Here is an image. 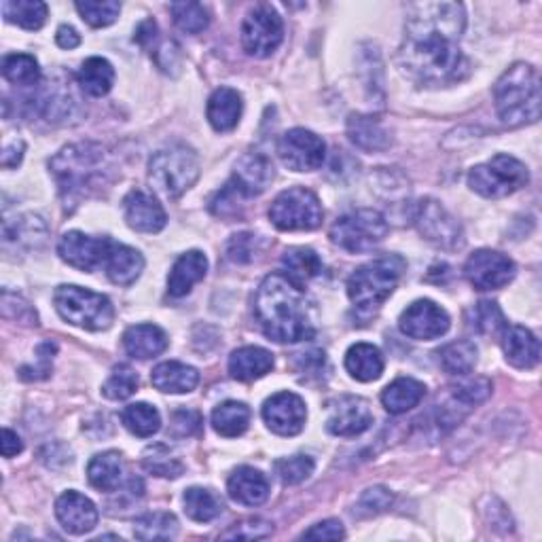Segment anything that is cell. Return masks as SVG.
I'll list each match as a JSON object with an SVG mask.
<instances>
[{
	"mask_svg": "<svg viewBox=\"0 0 542 542\" xmlns=\"http://www.w3.org/2000/svg\"><path fill=\"white\" fill-rule=\"evenodd\" d=\"M466 11L460 3L411 5L399 64L405 75L422 85H449L462 81L468 64L460 49Z\"/></svg>",
	"mask_w": 542,
	"mask_h": 542,
	"instance_id": "6da1fadb",
	"label": "cell"
},
{
	"mask_svg": "<svg viewBox=\"0 0 542 542\" xmlns=\"http://www.w3.org/2000/svg\"><path fill=\"white\" fill-rule=\"evenodd\" d=\"M255 316L263 333L278 343H299L314 337L303 288L284 274H271L263 280L255 299Z\"/></svg>",
	"mask_w": 542,
	"mask_h": 542,
	"instance_id": "7a4b0ae2",
	"label": "cell"
},
{
	"mask_svg": "<svg viewBox=\"0 0 542 542\" xmlns=\"http://www.w3.org/2000/svg\"><path fill=\"white\" fill-rule=\"evenodd\" d=\"M496 111L504 125L536 123L540 119V77L530 64H513L494 87Z\"/></svg>",
	"mask_w": 542,
	"mask_h": 542,
	"instance_id": "3957f363",
	"label": "cell"
},
{
	"mask_svg": "<svg viewBox=\"0 0 542 542\" xmlns=\"http://www.w3.org/2000/svg\"><path fill=\"white\" fill-rule=\"evenodd\" d=\"M53 178L60 187L64 202H77L87 187L102 178L106 168V151L98 142H79L64 147L49 161Z\"/></svg>",
	"mask_w": 542,
	"mask_h": 542,
	"instance_id": "277c9868",
	"label": "cell"
},
{
	"mask_svg": "<svg viewBox=\"0 0 542 542\" xmlns=\"http://www.w3.org/2000/svg\"><path fill=\"white\" fill-rule=\"evenodd\" d=\"M407 269L401 255H386L360 265L348 280V297L365 316L375 314L399 286Z\"/></svg>",
	"mask_w": 542,
	"mask_h": 542,
	"instance_id": "5b68a950",
	"label": "cell"
},
{
	"mask_svg": "<svg viewBox=\"0 0 542 542\" xmlns=\"http://www.w3.org/2000/svg\"><path fill=\"white\" fill-rule=\"evenodd\" d=\"M58 314L68 322L85 331H106L115 320V307L111 299L89 291V288L64 284L53 295Z\"/></svg>",
	"mask_w": 542,
	"mask_h": 542,
	"instance_id": "8992f818",
	"label": "cell"
},
{
	"mask_svg": "<svg viewBox=\"0 0 542 542\" xmlns=\"http://www.w3.org/2000/svg\"><path fill=\"white\" fill-rule=\"evenodd\" d=\"M149 178L159 193L176 200L200 178V159L183 144L157 151L149 164Z\"/></svg>",
	"mask_w": 542,
	"mask_h": 542,
	"instance_id": "52a82bcc",
	"label": "cell"
},
{
	"mask_svg": "<svg viewBox=\"0 0 542 542\" xmlns=\"http://www.w3.org/2000/svg\"><path fill=\"white\" fill-rule=\"evenodd\" d=\"M388 236V223L377 210H354L339 216L333 223L329 238L341 250L352 252V255H363L371 252Z\"/></svg>",
	"mask_w": 542,
	"mask_h": 542,
	"instance_id": "ba28073f",
	"label": "cell"
},
{
	"mask_svg": "<svg viewBox=\"0 0 542 542\" xmlns=\"http://www.w3.org/2000/svg\"><path fill=\"white\" fill-rule=\"evenodd\" d=\"M530 172L511 155H496L468 172V187L487 200H502L528 185Z\"/></svg>",
	"mask_w": 542,
	"mask_h": 542,
	"instance_id": "9c48e42d",
	"label": "cell"
},
{
	"mask_svg": "<svg viewBox=\"0 0 542 542\" xmlns=\"http://www.w3.org/2000/svg\"><path fill=\"white\" fill-rule=\"evenodd\" d=\"M322 216L320 200L303 187L282 191L269 208V221L280 231H312L322 225Z\"/></svg>",
	"mask_w": 542,
	"mask_h": 542,
	"instance_id": "30bf717a",
	"label": "cell"
},
{
	"mask_svg": "<svg viewBox=\"0 0 542 542\" xmlns=\"http://www.w3.org/2000/svg\"><path fill=\"white\" fill-rule=\"evenodd\" d=\"M284 39V24L278 11L271 5H257L250 9L242 24V45L255 58H267Z\"/></svg>",
	"mask_w": 542,
	"mask_h": 542,
	"instance_id": "8fae6325",
	"label": "cell"
},
{
	"mask_svg": "<svg viewBox=\"0 0 542 542\" xmlns=\"http://www.w3.org/2000/svg\"><path fill=\"white\" fill-rule=\"evenodd\" d=\"M278 155L288 170L314 172L324 164L327 144H324V140L314 132L295 128L280 138Z\"/></svg>",
	"mask_w": 542,
	"mask_h": 542,
	"instance_id": "7c38bea8",
	"label": "cell"
},
{
	"mask_svg": "<svg viewBox=\"0 0 542 542\" xmlns=\"http://www.w3.org/2000/svg\"><path fill=\"white\" fill-rule=\"evenodd\" d=\"M413 219L428 242L445 250L462 248L464 233L460 223L437 200H422Z\"/></svg>",
	"mask_w": 542,
	"mask_h": 542,
	"instance_id": "4fadbf2b",
	"label": "cell"
},
{
	"mask_svg": "<svg viewBox=\"0 0 542 542\" xmlns=\"http://www.w3.org/2000/svg\"><path fill=\"white\" fill-rule=\"evenodd\" d=\"M515 274V263L496 250H477L464 265V276L477 291H498L513 282Z\"/></svg>",
	"mask_w": 542,
	"mask_h": 542,
	"instance_id": "5bb4252c",
	"label": "cell"
},
{
	"mask_svg": "<svg viewBox=\"0 0 542 542\" xmlns=\"http://www.w3.org/2000/svg\"><path fill=\"white\" fill-rule=\"evenodd\" d=\"M113 240L94 238L81 231H68L58 242V255L70 267L92 274L94 269L106 263Z\"/></svg>",
	"mask_w": 542,
	"mask_h": 542,
	"instance_id": "9a60e30c",
	"label": "cell"
},
{
	"mask_svg": "<svg viewBox=\"0 0 542 542\" xmlns=\"http://www.w3.org/2000/svg\"><path fill=\"white\" fill-rule=\"evenodd\" d=\"M449 324H451L449 314L441 305L430 299H420L411 303L399 320L403 335L418 341H432L443 337L449 331Z\"/></svg>",
	"mask_w": 542,
	"mask_h": 542,
	"instance_id": "2e32d148",
	"label": "cell"
},
{
	"mask_svg": "<svg viewBox=\"0 0 542 542\" xmlns=\"http://www.w3.org/2000/svg\"><path fill=\"white\" fill-rule=\"evenodd\" d=\"M373 424V413L365 399L352 394H343L329 403L327 430L335 437H358Z\"/></svg>",
	"mask_w": 542,
	"mask_h": 542,
	"instance_id": "e0dca14e",
	"label": "cell"
},
{
	"mask_svg": "<svg viewBox=\"0 0 542 542\" xmlns=\"http://www.w3.org/2000/svg\"><path fill=\"white\" fill-rule=\"evenodd\" d=\"M263 420L271 432L280 437H295L303 430L307 409L301 396L293 392H278L265 401Z\"/></svg>",
	"mask_w": 542,
	"mask_h": 542,
	"instance_id": "ac0fdd59",
	"label": "cell"
},
{
	"mask_svg": "<svg viewBox=\"0 0 542 542\" xmlns=\"http://www.w3.org/2000/svg\"><path fill=\"white\" fill-rule=\"evenodd\" d=\"M123 216L134 231L140 233H159L166 227L168 216L164 206L147 191H130L123 200Z\"/></svg>",
	"mask_w": 542,
	"mask_h": 542,
	"instance_id": "d6986e66",
	"label": "cell"
},
{
	"mask_svg": "<svg viewBox=\"0 0 542 542\" xmlns=\"http://www.w3.org/2000/svg\"><path fill=\"white\" fill-rule=\"evenodd\" d=\"M56 517L68 534H87L98 526L96 504L79 492H64L56 502Z\"/></svg>",
	"mask_w": 542,
	"mask_h": 542,
	"instance_id": "ffe728a7",
	"label": "cell"
},
{
	"mask_svg": "<svg viewBox=\"0 0 542 542\" xmlns=\"http://www.w3.org/2000/svg\"><path fill=\"white\" fill-rule=\"evenodd\" d=\"M39 113L53 125L70 123V119H77L79 113V100L75 92L70 89V81L62 83H49L39 98L34 100Z\"/></svg>",
	"mask_w": 542,
	"mask_h": 542,
	"instance_id": "44dd1931",
	"label": "cell"
},
{
	"mask_svg": "<svg viewBox=\"0 0 542 542\" xmlns=\"http://www.w3.org/2000/svg\"><path fill=\"white\" fill-rule=\"evenodd\" d=\"M271 180H274V166H271V161L261 153H248L236 164L231 183L236 185V189L244 197H255L269 187Z\"/></svg>",
	"mask_w": 542,
	"mask_h": 542,
	"instance_id": "7402d4cb",
	"label": "cell"
},
{
	"mask_svg": "<svg viewBox=\"0 0 542 542\" xmlns=\"http://www.w3.org/2000/svg\"><path fill=\"white\" fill-rule=\"evenodd\" d=\"M208 259L200 250H189L180 255L170 269L168 276V295L174 299L187 297L197 282L206 278Z\"/></svg>",
	"mask_w": 542,
	"mask_h": 542,
	"instance_id": "603a6c76",
	"label": "cell"
},
{
	"mask_svg": "<svg viewBox=\"0 0 542 542\" xmlns=\"http://www.w3.org/2000/svg\"><path fill=\"white\" fill-rule=\"evenodd\" d=\"M229 496L244 507H259L269 498L267 477L252 466H240L227 481Z\"/></svg>",
	"mask_w": 542,
	"mask_h": 542,
	"instance_id": "cb8c5ba5",
	"label": "cell"
},
{
	"mask_svg": "<svg viewBox=\"0 0 542 542\" xmlns=\"http://www.w3.org/2000/svg\"><path fill=\"white\" fill-rule=\"evenodd\" d=\"M502 350L515 369H534L540 360V343L526 327H507L502 331Z\"/></svg>",
	"mask_w": 542,
	"mask_h": 542,
	"instance_id": "d4e9b609",
	"label": "cell"
},
{
	"mask_svg": "<svg viewBox=\"0 0 542 542\" xmlns=\"http://www.w3.org/2000/svg\"><path fill=\"white\" fill-rule=\"evenodd\" d=\"M242 96L231 87H219L208 100L206 115L216 132H231L238 128L242 117Z\"/></svg>",
	"mask_w": 542,
	"mask_h": 542,
	"instance_id": "484cf974",
	"label": "cell"
},
{
	"mask_svg": "<svg viewBox=\"0 0 542 542\" xmlns=\"http://www.w3.org/2000/svg\"><path fill=\"white\" fill-rule=\"evenodd\" d=\"M123 348L132 358L149 360L166 352L168 335L157 324H134L123 333Z\"/></svg>",
	"mask_w": 542,
	"mask_h": 542,
	"instance_id": "4316f807",
	"label": "cell"
},
{
	"mask_svg": "<svg viewBox=\"0 0 542 542\" xmlns=\"http://www.w3.org/2000/svg\"><path fill=\"white\" fill-rule=\"evenodd\" d=\"M106 274L108 280L117 286H132L144 269V259L136 248H130L125 244H111V250H108L106 257Z\"/></svg>",
	"mask_w": 542,
	"mask_h": 542,
	"instance_id": "83f0119b",
	"label": "cell"
},
{
	"mask_svg": "<svg viewBox=\"0 0 542 542\" xmlns=\"http://www.w3.org/2000/svg\"><path fill=\"white\" fill-rule=\"evenodd\" d=\"M274 369V354L265 348L246 346L229 356V373L238 382H255Z\"/></svg>",
	"mask_w": 542,
	"mask_h": 542,
	"instance_id": "f1b7e54d",
	"label": "cell"
},
{
	"mask_svg": "<svg viewBox=\"0 0 542 542\" xmlns=\"http://www.w3.org/2000/svg\"><path fill=\"white\" fill-rule=\"evenodd\" d=\"M151 382L159 392L187 394L200 384V373L185 363H178V360H168V363H161L153 369Z\"/></svg>",
	"mask_w": 542,
	"mask_h": 542,
	"instance_id": "f546056e",
	"label": "cell"
},
{
	"mask_svg": "<svg viewBox=\"0 0 542 542\" xmlns=\"http://www.w3.org/2000/svg\"><path fill=\"white\" fill-rule=\"evenodd\" d=\"M348 136L358 149L369 153L386 151L392 144L390 132L384 128L382 121L371 115H352L348 119Z\"/></svg>",
	"mask_w": 542,
	"mask_h": 542,
	"instance_id": "4dcf8cb0",
	"label": "cell"
},
{
	"mask_svg": "<svg viewBox=\"0 0 542 542\" xmlns=\"http://www.w3.org/2000/svg\"><path fill=\"white\" fill-rule=\"evenodd\" d=\"M346 369L356 382H375L384 373V356L373 343H356L346 354Z\"/></svg>",
	"mask_w": 542,
	"mask_h": 542,
	"instance_id": "1f68e13d",
	"label": "cell"
},
{
	"mask_svg": "<svg viewBox=\"0 0 542 542\" xmlns=\"http://www.w3.org/2000/svg\"><path fill=\"white\" fill-rule=\"evenodd\" d=\"M426 396V386L413 377H399L382 392V405L388 413L401 415L418 407Z\"/></svg>",
	"mask_w": 542,
	"mask_h": 542,
	"instance_id": "d6a6232c",
	"label": "cell"
},
{
	"mask_svg": "<svg viewBox=\"0 0 542 542\" xmlns=\"http://www.w3.org/2000/svg\"><path fill=\"white\" fill-rule=\"evenodd\" d=\"M77 81L87 96L102 98L115 85V68L104 58H89L83 62Z\"/></svg>",
	"mask_w": 542,
	"mask_h": 542,
	"instance_id": "836d02e7",
	"label": "cell"
},
{
	"mask_svg": "<svg viewBox=\"0 0 542 542\" xmlns=\"http://www.w3.org/2000/svg\"><path fill=\"white\" fill-rule=\"evenodd\" d=\"M282 269L284 276L303 288L305 282L322 274V261L312 248H291L284 252L282 257Z\"/></svg>",
	"mask_w": 542,
	"mask_h": 542,
	"instance_id": "e575fe53",
	"label": "cell"
},
{
	"mask_svg": "<svg viewBox=\"0 0 542 542\" xmlns=\"http://www.w3.org/2000/svg\"><path fill=\"white\" fill-rule=\"evenodd\" d=\"M250 409L240 401H227L212 411V428L225 439L242 437L250 426Z\"/></svg>",
	"mask_w": 542,
	"mask_h": 542,
	"instance_id": "d590c367",
	"label": "cell"
},
{
	"mask_svg": "<svg viewBox=\"0 0 542 542\" xmlns=\"http://www.w3.org/2000/svg\"><path fill=\"white\" fill-rule=\"evenodd\" d=\"M123 477V460L117 451H104L87 466V479L100 492H115Z\"/></svg>",
	"mask_w": 542,
	"mask_h": 542,
	"instance_id": "8d00e7d4",
	"label": "cell"
},
{
	"mask_svg": "<svg viewBox=\"0 0 542 542\" xmlns=\"http://www.w3.org/2000/svg\"><path fill=\"white\" fill-rule=\"evenodd\" d=\"M477 356L479 350L473 341H451L447 346L439 350V363L449 375H471L477 367Z\"/></svg>",
	"mask_w": 542,
	"mask_h": 542,
	"instance_id": "74e56055",
	"label": "cell"
},
{
	"mask_svg": "<svg viewBox=\"0 0 542 542\" xmlns=\"http://www.w3.org/2000/svg\"><path fill=\"white\" fill-rule=\"evenodd\" d=\"M47 5L41 0H5L3 15L11 24L24 30H39L47 20Z\"/></svg>",
	"mask_w": 542,
	"mask_h": 542,
	"instance_id": "f35d334b",
	"label": "cell"
},
{
	"mask_svg": "<svg viewBox=\"0 0 542 542\" xmlns=\"http://www.w3.org/2000/svg\"><path fill=\"white\" fill-rule=\"evenodd\" d=\"M183 502L185 513L197 523H208L223 513V500L206 487H189Z\"/></svg>",
	"mask_w": 542,
	"mask_h": 542,
	"instance_id": "ab89813d",
	"label": "cell"
},
{
	"mask_svg": "<svg viewBox=\"0 0 542 542\" xmlns=\"http://www.w3.org/2000/svg\"><path fill=\"white\" fill-rule=\"evenodd\" d=\"M121 422L128 428L132 435L140 439H149L161 428V415L159 411L149 403H134L128 405L121 413Z\"/></svg>",
	"mask_w": 542,
	"mask_h": 542,
	"instance_id": "60d3db41",
	"label": "cell"
},
{
	"mask_svg": "<svg viewBox=\"0 0 542 542\" xmlns=\"http://www.w3.org/2000/svg\"><path fill=\"white\" fill-rule=\"evenodd\" d=\"M178 534V521L172 513L155 511L136 519L134 536L138 540H172Z\"/></svg>",
	"mask_w": 542,
	"mask_h": 542,
	"instance_id": "b9f144b4",
	"label": "cell"
},
{
	"mask_svg": "<svg viewBox=\"0 0 542 542\" xmlns=\"http://www.w3.org/2000/svg\"><path fill=\"white\" fill-rule=\"evenodd\" d=\"M142 464L147 471L155 477H164V479H178L180 475L185 473V464L180 462L168 445L159 443V445H151L147 451H144L142 456Z\"/></svg>",
	"mask_w": 542,
	"mask_h": 542,
	"instance_id": "7bdbcfd3",
	"label": "cell"
},
{
	"mask_svg": "<svg viewBox=\"0 0 542 542\" xmlns=\"http://www.w3.org/2000/svg\"><path fill=\"white\" fill-rule=\"evenodd\" d=\"M3 77L22 87H34L41 83V68L28 53H11L3 60Z\"/></svg>",
	"mask_w": 542,
	"mask_h": 542,
	"instance_id": "ee69618b",
	"label": "cell"
},
{
	"mask_svg": "<svg viewBox=\"0 0 542 542\" xmlns=\"http://www.w3.org/2000/svg\"><path fill=\"white\" fill-rule=\"evenodd\" d=\"M45 233H47V227L45 223L39 219V216H20V219H15V223L7 221L5 223V246L9 244H34L36 242H43L45 240Z\"/></svg>",
	"mask_w": 542,
	"mask_h": 542,
	"instance_id": "f6af8a7d",
	"label": "cell"
},
{
	"mask_svg": "<svg viewBox=\"0 0 542 542\" xmlns=\"http://www.w3.org/2000/svg\"><path fill=\"white\" fill-rule=\"evenodd\" d=\"M170 13L178 30H183L187 34H200L210 24L208 9L200 3H172Z\"/></svg>",
	"mask_w": 542,
	"mask_h": 542,
	"instance_id": "bcb514c9",
	"label": "cell"
},
{
	"mask_svg": "<svg viewBox=\"0 0 542 542\" xmlns=\"http://www.w3.org/2000/svg\"><path fill=\"white\" fill-rule=\"evenodd\" d=\"M138 373L130 365H117L102 386V394L111 401H125L138 390Z\"/></svg>",
	"mask_w": 542,
	"mask_h": 542,
	"instance_id": "7dc6e473",
	"label": "cell"
},
{
	"mask_svg": "<svg viewBox=\"0 0 542 542\" xmlns=\"http://www.w3.org/2000/svg\"><path fill=\"white\" fill-rule=\"evenodd\" d=\"M75 7L83 20L94 28L111 26L121 13V5L117 0H81Z\"/></svg>",
	"mask_w": 542,
	"mask_h": 542,
	"instance_id": "c3c4849f",
	"label": "cell"
},
{
	"mask_svg": "<svg viewBox=\"0 0 542 542\" xmlns=\"http://www.w3.org/2000/svg\"><path fill=\"white\" fill-rule=\"evenodd\" d=\"M462 379L460 384L451 386V396L458 399L462 405H466L468 409H473L475 405H481L483 401H487V396L492 394V382L485 377H468Z\"/></svg>",
	"mask_w": 542,
	"mask_h": 542,
	"instance_id": "681fc988",
	"label": "cell"
},
{
	"mask_svg": "<svg viewBox=\"0 0 542 542\" xmlns=\"http://www.w3.org/2000/svg\"><path fill=\"white\" fill-rule=\"evenodd\" d=\"M473 327L481 335H498L507 329V320L496 301H481L473 310Z\"/></svg>",
	"mask_w": 542,
	"mask_h": 542,
	"instance_id": "f907efd6",
	"label": "cell"
},
{
	"mask_svg": "<svg viewBox=\"0 0 542 542\" xmlns=\"http://www.w3.org/2000/svg\"><path fill=\"white\" fill-rule=\"evenodd\" d=\"M314 460L310 456H293V458H282L276 462V475L282 479L286 485H297L305 481L307 477H312L314 473Z\"/></svg>",
	"mask_w": 542,
	"mask_h": 542,
	"instance_id": "816d5d0a",
	"label": "cell"
},
{
	"mask_svg": "<svg viewBox=\"0 0 542 542\" xmlns=\"http://www.w3.org/2000/svg\"><path fill=\"white\" fill-rule=\"evenodd\" d=\"M246 200V197L236 189L233 183H227L223 191L216 193L214 200L210 202V210L216 216H223V219H231V216L240 214V202Z\"/></svg>",
	"mask_w": 542,
	"mask_h": 542,
	"instance_id": "f5cc1de1",
	"label": "cell"
},
{
	"mask_svg": "<svg viewBox=\"0 0 542 542\" xmlns=\"http://www.w3.org/2000/svg\"><path fill=\"white\" fill-rule=\"evenodd\" d=\"M271 532H274V528H271V523L263 521V519H246L242 523H236L231 530H227L223 534L225 540H261V538H267L271 536Z\"/></svg>",
	"mask_w": 542,
	"mask_h": 542,
	"instance_id": "db71d44e",
	"label": "cell"
},
{
	"mask_svg": "<svg viewBox=\"0 0 542 542\" xmlns=\"http://www.w3.org/2000/svg\"><path fill=\"white\" fill-rule=\"evenodd\" d=\"M257 236H252V233H238V236H233L227 244V255L231 261L236 263H248L255 259L257 252Z\"/></svg>",
	"mask_w": 542,
	"mask_h": 542,
	"instance_id": "11a10c76",
	"label": "cell"
},
{
	"mask_svg": "<svg viewBox=\"0 0 542 542\" xmlns=\"http://www.w3.org/2000/svg\"><path fill=\"white\" fill-rule=\"evenodd\" d=\"M202 428V415L197 411H191V409H183V411H176L172 415V424H170V435L176 437V439H183V437H191L195 435L197 430Z\"/></svg>",
	"mask_w": 542,
	"mask_h": 542,
	"instance_id": "9f6ffc18",
	"label": "cell"
},
{
	"mask_svg": "<svg viewBox=\"0 0 542 542\" xmlns=\"http://www.w3.org/2000/svg\"><path fill=\"white\" fill-rule=\"evenodd\" d=\"M303 538L305 540H341V538H346V530H343L341 521L327 519V521L316 523L314 528L307 530L303 534Z\"/></svg>",
	"mask_w": 542,
	"mask_h": 542,
	"instance_id": "6f0895ef",
	"label": "cell"
},
{
	"mask_svg": "<svg viewBox=\"0 0 542 542\" xmlns=\"http://www.w3.org/2000/svg\"><path fill=\"white\" fill-rule=\"evenodd\" d=\"M392 504V494L386 490V487H371L360 498V507L367 509L369 513H382L390 509Z\"/></svg>",
	"mask_w": 542,
	"mask_h": 542,
	"instance_id": "680465c9",
	"label": "cell"
},
{
	"mask_svg": "<svg viewBox=\"0 0 542 542\" xmlns=\"http://www.w3.org/2000/svg\"><path fill=\"white\" fill-rule=\"evenodd\" d=\"M24 151H26V144L24 140H13L9 142L5 151H3V168L7 170H13L22 164V159H24Z\"/></svg>",
	"mask_w": 542,
	"mask_h": 542,
	"instance_id": "91938a15",
	"label": "cell"
},
{
	"mask_svg": "<svg viewBox=\"0 0 542 542\" xmlns=\"http://www.w3.org/2000/svg\"><path fill=\"white\" fill-rule=\"evenodd\" d=\"M22 449H24V443L20 435L9 428H3V439H0V451H3V456L13 458L17 454H22Z\"/></svg>",
	"mask_w": 542,
	"mask_h": 542,
	"instance_id": "94428289",
	"label": "cell"
},
{
	"mask_svg": "<svg viewBox=\"0 0 542 542\" xmlns=\"http://www.w3.org/2000/svg\"><path fill=\"white\" fill-rule=\"evenodd\" d=\"M299 371L312 375V371L320 373L324 367H327V358H324V352H310V354H299Z\"/></svg>",
	"mask_w": 542,
	"mask_h": 542,
	"instance_id": "6125c7cd",
	"label": "cell"
},
{
	"mask_svg": "<svg viewBox=\"0 0 542 542\" xmlns=\"http://www.w3.org/2000/svg\"><path fill=\"white\" fill-rule=\"evenodd\" d=\"M134 41L144 47V49H151L153 43L157 41V24L153 20H147V22H142L136 30V36H134Z\"/></svg>",
	"mask_w": 542,
	"mask_h": 542,
	"instance_id": "be15d7a7",
	"label": "cell"
},
{
	"mask_svg": "<svg viewBox=\"0 0 542 542\" xmlns=\"http://www.w3.org/2000/svg\"><path fill=\"white\" fill-rule=\"evenodd\" d=\"M56 41H58V45L62 49L70 51V49H75V47L81 45V36L72 26H60L58 34H56Z\"/></svg>",
	"mask_w": 542,
	"mask_h": 542,
	"instance_id": "e7e4bbea",
	"label": "cell"
}]
</instances>
